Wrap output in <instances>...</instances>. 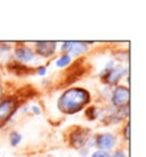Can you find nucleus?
I'll list each match as a JSON object with an SVG mask.
<instances>
[{
	"label": "nucleus",
	"instance_id": "1",
	"mask_svg": "<svg viewBox=\"0 0 146 157\" xmlns=\"http://www.w3.org/2000/svg\"><path fill=\"white\" fill-rule=\"evenodd\" d=\"M16 54H17V57H20L21 59H24V60H29V59L32 58L31 50L26 49V48H20V49H17Z\"/></svg>",
	"mask_w": 146,
	"mask_h": 157
},
{
	"label": "nucleus",
	"instance_id": "2",
	"mask_svg": "<svg viewBox=\"0 0 146 157\" xmlns=\"http://www.w3.org/2000/svg\"><path fill=\"white\" fill-rule=\"evenodd\" d=\"M70 60H71V58H70V56H62L61 58L57 60V63H56V65L58 67H63V66H66L67 64L70 63Z\"/></svg>",
	"mask_w": 146,
	"mask_h": 157
},
{
	"label": "nucleus",
	"instance_id": "3",
	"mask_svg": "<svg viewBox=\"0 0 146 157\" xmlns=\"http://www.w3.org/2000/svg\"><path fill=\"white\" fill-rule=\"evenodd\" d=\"M21 141V136L17 132H13L12 136H10V142H12L13 146L18 145V142Z\"/></svg>",
	"mask_w": 146,
	"mask_h": 157
},
{
	"label": "nucleus",
	"instance_id": "4",
	"mask_svg": "<svg viewBox=\"0 0 146 157\" xmlns=\"http://www.w3.org/2000/svg\"><path fill=\"white\" fill-rule=\"evenodd\" d=\"M38 74H40V75L46 74V67H40L39 70H38Z\"/></svg>",
	"mask_w": 146,
	"mask_h": 157
}]
</instances>
